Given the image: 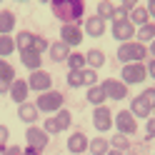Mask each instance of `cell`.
Instances as JSON below:
<instances>
[{
    "label": "cell",
    "mask_w": 155,
    "mask_h": 155,
    "mask_svg": "<svg viewBox=\"0 0 155 155\" xmlns=\"http://www.w3.org/2000/svg\"><path fill=\"white\" fill-rule=\"evenodd\" d=\"M115 5L113 0H100L98 3V10H95V15H100L103 20H113V15H115Z\"/></svg>",
    "instance_id": "83f0119b"
},
{
    "label": "cell",
    "mask_w": 155,
    "mask_h": 155,
    "mask_svg": "<svg viewBox=\"0 0 155 155\" xmlns=\"http://www.w3.org/2000/svg\"><path fill=\"white\" fill-rule=\"evenodd\" d=\"M0 80H10V83L15 80V68L5 58H0Z\"/></svg>",
    "instance_id": "1f68e13d"
},
{
    "label": "cell",
    "mask_w": 155,
    "mask_h": 155,
    "mask_svg": "<svg viewBox=\"0 0 155 155\" xmlns=\"http://www.w3.org/2000/svg\"><path fill=\"white\" fill-rule=\"evenodd\" d=\"M135 40H140V43L155 40V20H148L145 25H140L138 30H135Z\"/></svg>",
    "instance_id": "cb8c5ba5"
},
{
    "label": "cell",
    "mask_w": 155,
    "mask_h": 155,
    "mask_svg": "<svg viewBox=\"0 0 155 155\" xmlns=\"http://www.w3.org/2000/svg\"><path fill=\"white\" fill-rule=\"evenodd\" d=\"M135 5H138V0H120V5H118V8H123L125 13H130Z\"/></svg>",
    "instance_id": "ab89813d"
},
{
    "label": "cell",
    "mask_w": 155,
    "mask_h": 155,
    "mask_svg": "<svg viewBox=\"0 0 155 155\" xmlns=\"http://www.w3.org/2000/svg\"><path fill=\"white\" fill-rule=\"evenodd\" d=\"M80 83H83V88L98 85V70H93V68H83V70H80Z\"/></svg>",
    "instance_id": "f546056e"
},
{
    "label": "cell",
    "mask_w": 155,
    "mask_h": 155,
    "mask_svg": "<svg viewBox=\"0 0 155 155\" xmlns=\"http://www.w3.org/2000/svg\"><path fill=\"white\" fill-rule=\"evenodd\" d=\"M68 68L70 70H83V68H88V63H85V53H80V50H73L70 55H68Z\"/></svg>",
    "instance_id": "4316f807"
},
{
    "label": "cell",
    "mask_w": 155,
    "mask_h": 155,
    "mask_svg": "<svg viewBox=\"0 0 155 155\" xmlns=\"http://www.w3.org/2000/svg\"><path fill=\"white\" fill-rule=\"evenodd\" d=\"M15 3H28V0H15Z\"/></svg>",
    "instance_id": "c3c4849f"
},
{
    "label": "cell",
    "mask_w": 155,
    "mask_h": 155,
    "mask_svg": "<svg viewBox=\"0 0 155 155\" xmlns=\"http://www.w3.org/2000/svg\"><path fill=\"white\" fill-rule=\"evenodd\" d=\"M145 78H148V68L143 63H125L120 68V80L125 85H140Z\"/></svg>",
    "instance_id": "277c9868"
},
{
    "label": "cell",
    "mask_w": 155,
    "mask_h": 155,
    "mask_svg": "<svg viewBox=\"0 0 155 155\" xmlns=\"http://www.w3.org/2000/svg\"><path fill=\"white\" fill-rule=\"evenodd\" d=\"M10 93V80H0V95H8Z\"/></svg>",
    "instance_id": "60d3db41"
},
{
    "label": "cell",
    "mask_w": 155,
    "mask_h": 155,
    "mask_svg": "<svg viewBox=\"0 0 155 155\" xmlns=\"http://www.w3.org/2000/svg\"><path fill=\"white\" fill-rule=\"evenodd\" d=\"M143 100L155 110V88H145V90H143Z\"/></svg>",
    "instance_id": "8d00e7d4"
},
{
    "label": "cell",
    "mask_w": 155,
    "mask_h": 155,
    "mask_svg": "<svg viewBox=\"0 0 155 155\" xmlns=\"http://www.w3.org/2000/svg\"><path fill=\"white\" fill-rule=\"evenodd\" d=\"M135 28L128 18H120V20H110V35L115 38L118 43H128V40H135Z\"/></svg>",
    "instance_id": "8992f818"
},
{
    "label": "cell",
    "mask_w": 155,
    "mask_h": 155,
    "mask_svg": "<svg viewBox=\"0 0 155 155\" xmlns=\"http://www.w3.org/2000/svg\"><path fill=\"white\" fill-rule=\"evenodd\" d=\"M70 53H73V50H70V48H68L63 40L50 43V48H48V55H50V60H53V63H65Z\"/></svg>",
    "instance_id": "d6986e66"
},
{
    "label": "cell",
    "mask_w": 155,
    "mask_h": 155,
    "mask_svg": "<svg viewBox=\"0 0 155 155\" xmlns=\"http://www.w3.org/2000/svg\"><path fill=\"white\" fill-rule=\"evenodd\" d=\"M28 85H30V90L35 93H45V90H53V75L48 70H33L28 75Z\"/></svg>",
    "instance_id": "8fae6325"
},
{
    "label": "cell",
    "mask_w": 155,
    "mask_h": 155,
    "mask_svg": "<svg viewBox=\"0 0 155 155\" xmlns=\"http://www.w3.org/2000/svg\"><path fill=\"white\" fill-rule=\"evenodd\" d=\"M8 138H10V128L8 125H0V153L8 148Z\"/></svg>",
    "instance_id": "d590c367"
},
{
    "label": "cell",
    "mask_w": 155,
    "mask_h": 155,
    "mask_svg": "<svg viewBox=\"0 0 155 155\" xmlns=\"http://www.w3.org/2000/svg\"><path fill=\"white\" fill-rule=\"evenodd\" d=\"M0 155H23V150H20V145H8Z\"/></svg>",
    "instance_id": "74e56055"
},
{
    "label": "cell",
    "mask_w": 155,
    "mask_h": 155,
    "mask_svg": "<svg viewBox=\"0 0 155 155\" xmlns=\"http://www.w3.org/2000/svg\"><path fill=\"white\" fill-rule=\"evenodd\" d=\"M128 20H130V23H133L135 28H140V25H145V23L150 20V13H148V8L138 3V5H135L133 10L128 13Z\"/></svg>",
    "instance_id": "ffe728a7"
},
{
    "label": "cell",
    "mask_w": 155,
    "mask_h": 155,
    "mask_svg": "<svg viewBox=\"0 0 155 155\" xmlns=\"http://www.w3.org/2000/svg\"><path fill=\"white\" fill-rule=\"evenodd\" d=\"M145 68H148V78H153V80H155V58H153V60L145 65Z\"/></svg>",
    "instance_id": "b9f144b4"
},
{
    "label": "cell",
    "mask_w": 155,
    "mask_h": 155,
    "mask_svg": "<svg viewBox=\"0 0 155 155\" xmlns=\"http://www.w3.org/2000/svg\"><path fill=\"white\" fill-rule=\"evenodd\" d=\"M85 63H88V68H93V70H100L105 65V53L98 50V48H90V50L85 53Z\"/></svg>",
    "instance_id": "7402d4cb"
},
{
    "label": "cell",
    "mask_w": 155,
    "mask_h": 155,
    "mask_svg": "<svg viewBox=\"0 0 155 155\" xmlns=\"http://www.w3.org/2000/svg\"><path fill=\"white\" fill-rule=\"evenodd\" d=\"M148 55H153V58H155V40H150V43H148Z\"/></svg>",
    "instance_id": "f6af8a7d"
},
{
    "label": "cell",
    "mask_w": 155,
    "mask_h": 155,
    "mask_svg": "<svg viewBox=\"0 0 155 155\" xmlns=\"http://www.w3.org/2000/svg\"><path fill=\"white\" fill-rule=\"evenodd\" d=\"M15 13L13 10H0V35H10L15 30Z\"/></svg>",
    "instance_id": "44dd1931"
},
{
    "label": "cell",
    "mask_w": 155,
    "mask_h": 155,
    "mask_svg": "<svg viewBox=\"0 0 155 155\" xmlns=\"http://www.w3.org/2000/svg\"><path fill=\"white\" fill-rule=\"evenodd\" d=\"M63 103H65V95H63L60 90H45V93H38V100H35L38 110H40V113H50V115L60 110Z\"/></svg>",
    "instance_id": "3957f363"
},
{
    "label": "cell",
    "mask_w": 155,
    "mask_h": 155,
    "mask_svg": "<svg viewBox=\"0 0 155 155\" xmlns=\"http://www.w3.org/2000/svg\"><path fill=\"white\" fill-rule=\"evenodd\" d=\"M18 50L15 48V38L13 35H0V58H8Z\"/></svg>",
    "instance_id": "f1b7e54d"
},
{
    "label": "cell",
    "mask_w": 155,
    "mask_h": 155,
    "mask_svg": "<svg viewBox=\"0 0 155 155\" xmlns=\"http://www.w3.org/2000/svg\"><path fill=\"white\" fill-rule=\"evenodd\" d=\"M18 118H20L25 125H35L38 123V118H40V110H38V105L35 103H20L18 105Z\"/></svg>",
    "instance_id": "9a60e30c"
},
{
    "label": "cell",
    "mask_w": 155,
    "mask_h": 155,
    "mask_svg": "<svg viewBox=\"0 0 155 155\" xmlns=\"http://www.w3.org/2000/svg\"><path fill=\"white\" fill-rule=\"evenodd\" d=\"M38 3H48V5H50V0H38Z\"/></svg>",
    "instance_id": "7dc6e473"
},
{
    "label": "cell",
    "mask_w": 155,
    "mask_h": 155,
    "mask_svg": "<svg viewBox=\"0 0 155 155\" xmlns=\"http://www.w3.org/2000/svg\"><path fill=\"white\" fill-rule=\"evenodd\" d=\"M145 133H148V138H155V118H148V123H145Z\"/></svg>",
    "instance_id": "f35d334b"
},
{
    "label": "cell",
    "mask_w": 155,
    "mask_h": 155,
    "mask_svg": "<svg viewBox=\"0 0 155 155\" xmlns=\"http://www.w3.org/2000/svg\"><path fill=\"white\" fill-rule=\"evenodd\" d=\"M83 38H85V33L80 30V23H63L60 25V40L70 48H80V43H83Z\"/></svg>",
    "instance_id": "ba28073f"
},
{
    "label": "cell",
    "mask_w": 155,
    "mask_h": 155,
    "mask_svg": "<svg viewBox=\"0 0 155 155\" xmlns=\"http://www.w3.org/2000/svg\"><path fill=\"white\" fill-rule=\"evenodd\" d=\"M85 100H88L93 108H98V105H105V100H108V95H105L103 85H90V88H85Z\"/></svg>",
    "instance_id": "ac0fdd59"
},
{
    "label": "cell",
    "mask_w": 155,
    "mask_h": 155,
    "mask_svg": "<svg viewBox=\"0 0 155 155\" xmlns=\"http://www.w3.org/2000/svg\"><path fill=\"white\" fill-rule=\"evenodd\" d=\"M43 150H38V148H30V145H25V150H23V155H40Z\"/></svg>",
    "instance_id": "ee69618b"
},
{
    "label": "cell",
    "mask_w": 155,
    "mask_h": 155,
    "mask_svg": "<svg viewBox=\"0 0 155 155\" xmlns=\"http://www.w3.org/2000/svg\"><path fill=\"white\" fill-rule=\"evenodd\" d=\"M88 145H90V138L83 130H75L73 135H68L65 148H68V153H73V155H85L88 153Z\"/></svg>",
    "instance_id": "7c38bea8"
},
{
    "label": "cell",
    "mask_w": 155,
    "mask_h": 155,
    "mask_svg": "<svg viewBox=\"0 0 155 155\" xmlns=\"http://www.w3.org/2000/svg\"><path fill=\"white\" fill-rule=\"evenodd\" d=\"M105 155H125V153H120V150H115V148H110V150L105 153Z\"/></svg>",
    "instance_id": "bcb514c9"
},
{
    "label": "cell",
    "mask_w": 155,
    "mask_h": 155,
    "mask_svg": "<svg viewBox=\"0 0 155 155\" xmlns=\"http://www.w3.org/2000/svg\"><path fill=\"white\" fill-rule=\"evenodd\" d=\"M48 48H50V40H48L45 35H35V40H33V50H38V53H48Z\"/></svg>",
    "instance_id": "d6a6232c"
},
{
    "label": "cell",
    "mask_w": 155,
    "mask_h": 155,
    "mask_svg": "<svg viewBox=\"0 0 155 155\" xmlns=\"http://www.w3.org/2000/svg\"><path fill=\"white\" fill-rule=\"evenodd\" d=\"M33 40H35V33H30V30H20V33H18L15 35V48H18V50H30V48H33Z\"/></svg>",
    "instance_id": "d4e9b609"
},
{
    "label": "cell",
    "mask_w": 155,
    "mask_h": 155,
    "mask_svg": "<svg viewBox=\"0 0 155 155\" xmlns=\"http://www.w3.org/2000/svg\"><path fill=\"white\" fill-rule=\"evenodd\" d=\"M100 85H103L105 95H108V100H118V103H120V100H125V98H130L128 85H125L123 80H118V78H105Z\"/></svg>",
    "instance_id": "9c48e42d"
},
{
    "label": "cell",
    "mask_w": 155,
    "mask_h": 155,
    "mask_svg": "<svg viewBox=\"0 0 155 155\" xmlns=\"http://www.w3.org/2000/svg\"><path fill=\"white\" fill-rule=\"evenodd\" d=\"M53 118L58 123V128L60 130H70V125H73V113L68 110V108H60L58 113H53Z\"/></svg>",
    "instance_id": "484cf974"
},
{
    "label": "cell",
    "mask_w": 155,
    "mask_h": 155,
    "mask_svg": "<svg viewBox=\"0 0 155 155\" xmlns=\"http://www.w3.org/2000/svg\"><path fill=\"white\" fill-rule=\"evenodd\" d=\"M148 13H150V20H155V0H148Z\"/></svg>",
    "instance_id": "7bdbcfd3"
},
{
    "label": "cell",
    "mask_w": 155,
    "mask_h": 155,
    "mask_svg": "<svg viewBox=\"0 0 155 155\" xmlns=\"http://www.w3.org/2000/svg\"><path fill=\"white\" fill-rule=\"evenodd\" d=\"M50 10L60 23H80L85 15V0H50Z\"/></svg>",
    "instance_id": "6da1fadb"
},
{
    "label": "cell",
    "mask_w": 155,
    "mask_h": 155,
    "mask_svg": "<svg viewBox=\"0 0 155 155\" xmlns=\"http://www.w3.org/2000/svg\"><path fill=\"white\" fill-rule=\"evenodd\" d=\"M113 128L118 130L120 135H135L138 133V118L130 113V110H120V113H115V120H113Z\"/></svg>",
    "instance_id": "5b68a950"
},
{
    "label": "cell",
    "mask_w": 155,
    "mask_h": 155,
    "mask_svg": "<svg viewBox=\"0 0 155 155\" xmlns=\"http://www.w3.org/2000/svg\"><path fill=\"white\" fill-rule=\"evenodd\" d=\"M113 120H115V113L108 108V105L93 108V128L98 133H110L113 130Z\"/></svg>",
    "instance_id": "52a82bcc"
},
{
    "label": "cell",
    "mask_w": 155,
    "mask_h": 155,
    "mask_svg": "<svg viewBox=\"0 0 155 155\" xmlns=\"http://www.w3.org/2000/svg\"><path fill=\"white\" fill-rule=\"evenodd\" d=\"M68 88H83V83H80V70H70V73H68Z\"/></svg>",
    "instance_id": "e575fe53"
},
{
    "label": "cell",
    "mask_w": 155,
    "mask_h": 155,
    "mask_svg": "<svg viewBox=\"0 0 155 155\" xmlns=\"http://www.w3.org/2000/svg\"><path fill=\"white\" fill-rule=\"evenodd\" d=\"M128 110L135 115V118H143V120H148L150 113H153V108L143 100V95H135V98H130V108H128Z\"/></svg>",
    "instance_id": "2e32d148"
},
{
    "label": "cell",
    "mask_w": 155,
    "mask_h": 155,
    "mask_svg": "<svg viewBox=\"0 0 155 155\" xmlns=\"http://www.w3.org/2000/svg\"><path fill=\"white\" fill-rule=\"evenodd\" d=\"M20 63H23L30 73H33V70H40V68H43V55L30 48V50H23V53H20Z\"/></svg>",
    "instance_id": "e0dca14e"
},
{
    "label": "cell",
    "mask_w": 155,
    "mask_h": 155,
    "mask_svg": "<svg viewBox=\"0 0 155 155\" xmlns=\"http://www.w3.org/2000/svg\"><path fill=\"white\" fill-rule=\"evenodd\" d=\"M108 150H110V140L103 138V135H95V138L90 140V145H88V153L90 155H105Z\"/></svg>",
    "instance_id": "603a6c76"
},
{
    "label": "cell",
    "mask_w": 155,
    "mask_h": 155,
    "mask_svg": "<svg viewBox=\"0 0 155 155\" xmlns=\"http://www.w3.org/2000/svg\"><path fill=\"white\" fill-rule=\"evenodd\" d=\"M105 30H108V20H103L100 15L85 18V35L88 38H100V35H105Z\"/></svg>",
    "instance_id": "5bb4252c"
},
{
    "label": "cell",
    "mask_w": 155,
    "mask_h": 155,
    "mask_svg": "<svg viewBox=\"0 0 155 155\" xmlns=\"http://www.w3.org/2000/svg\"><path fill=\"white\" fill-rule=\"evenodd\" d=\"M110 148H115V150H120V153H128L130 150V138L128 135H113L110 138Z\"/></svg>",
    "instance_id": "4dcf8cb0"
},
{
    "label": "cell",
    "mask_w": 155,
    "mask_h": 155,
    "mask_svg": "<svg viewBox=\"0 0 155 155\" xmlns=\"http://www.w3.org/2000/svg\"><path fill=\"white\" fill-rule=\"evenodd\" d=\"M48 143H50V135H48L40 125H28V130H25V145L38 148V150H45Z\"/></svg>",
    "instance_id": "30bf717a"
},
{
    "label": "cell",
    "mask_w": 155,
    "mask_h": 155,
    "mask_svg": "<svg viewBox=\"0 0 155 155\" xmlns=\"http://www.w3.org/2000/svg\"><path fill=\"white\" fill-rule=\"evenodd\" d=\"M28 95H30V85H28V80H23V78H15V80L10 83V93H8V98H10L13 103H25Z\"/></svg>",
    "instance_id": "4fadbf2b"
},
{
    "label": "cell",
    "mask_w": 155,
    "mask_h": 155,
    "mask_svg": "<svg viewBox=\"0 0 155 155\" xmlns=\"http://www.w3.org/2000/svg\"><path fill=\"white\" fill-rule=\"evenodd\" d=\"M43 130H45L48 135H58V133H60V128H58V123H55V118H53V115H50V118H45Z\"/></svg>",
    "instance_id": "836d02e7"
},
{
    "label": "cell",
    "mask_w": 155,
    "mask_h": 155,
    "mask_svg": "<svg viewBox=\"0 0 155 155\" xmlns=\"http://www.w3.org/2000/svg\"><path fill=\"white\" fill-rule=\"evenodd\" d=\"M118 60L125 65V63H143L148 58V45L140 43V40H128V43H120L118 45Z\"/></svg>",
    "instance_id": "7a4b0ae2"
}]
</instances>
